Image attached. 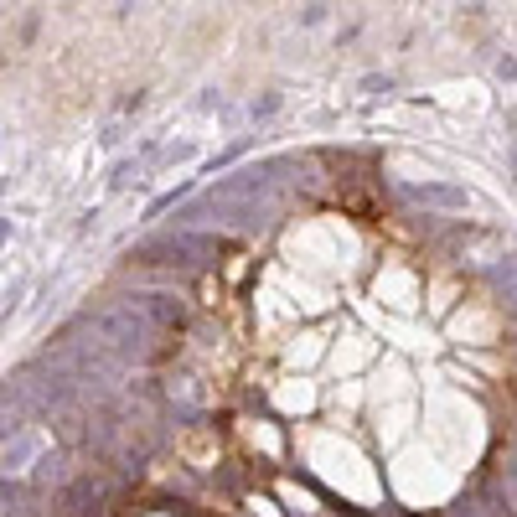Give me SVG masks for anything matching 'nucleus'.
<instances>
[{"mask_svg": "<svg viewBox=\"0 0 517 517\" xmlns=\"http://www.w3.org/2000/svg\"><path fill=\"white\" fill-rule=\"evenodd\" d=\"M37 450H42V435H26V440L16 445V455H6V461H0V471H6V476H11V471H26V461H32Z\"/></svg>", "mask_w": 517, "mask_h": 517, "instance_id": "obj_2", "label": "nucleus"}, {"mask_svg": "<svg viewBox=\"0 0 517 517\" xmlns=\"http://www.w3.org/2000/svg\"><path fill=\"white\" fill-rule=\"evenodd\" d=\"M414 202H435V207H450V212H461V207H471V197L461 192V187H445V181H414V187H404Z\"/></svg>", "mask_w": 517, "mask_h": 517, "instance_id": "obj_1", "label": "nucleus"}]
</instances>
